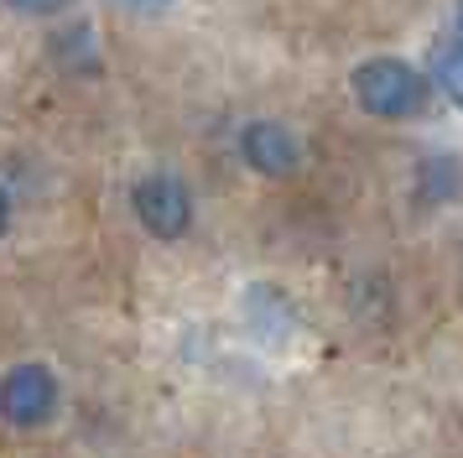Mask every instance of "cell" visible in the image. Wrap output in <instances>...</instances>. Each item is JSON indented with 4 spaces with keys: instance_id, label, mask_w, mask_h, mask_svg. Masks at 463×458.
<instances>
[{
    "instance_id": "cell-1",
    "label": "cell",
    "mask_w": 463,
    "mask_h": 458,
    "mask_svg": "<svg viewBox=\"0 0 463 458\" xmlns=\"http://www.w3.org/2000/svg\"><path fill=\"white\" fill-rule=\"evenodd\" d=\"M354 100L375 120H411L427 104V73L406 58H370L354 68Z\"/></svg>"
},
{
    "instance_id": "cell-2",
    "label": "cell",
    "mask_w": 463,
    "mask_h": 458,
    "mask_svg": "<svg viewBox=\"0 0 463 458\" xmlns=\"http://www.w3.org/2000/svg\"><path fill=\"white\" fill-rule=\"evenodd\" d=\"M130 208L136 219L156 234V240H183L193 229V193L172 172H151L130 187Z\"/></svg>"
},
{
    "instance_id": "cell-3",
    "label": "cell",
    "mask_w": 463,
    "mask_h": 458,
    "mask_svg": "<svg viewBox=\"0 0 463 458\" xmlns=\"http://www.w3.org/2000/svg\"><path fill=\"white\" fill-rule=\"evenodd\" d=\"M58 406V375L47 365H16L0 380V416L16 427H43Z\"/></svg>"
},
{
    "instance_id": "cell-4",
    "label": "cell",
    "mask_w": 463,
    "mask_h": 458,
    "mask_svg": "<svg viewBox=\"0 0 463 458\" xmlns=\"http://www.w3.org/2000/svg\"><path fill=\"white\" fill-rule=\"evenodd\" d=\"M240 157H245L255 172H266V177H287V172H297V162H302V141L276 120H250L240 130Z\"/></svg>"
},
{
    "instance_id": "cell-5",
    "label": "cell",
    "mask_w": 463,
    "mask_h": 458,
    "mask_svg": "<svg viewBox=\"0 0 463 458\" xmlns=\"http://www.w3.org/2000/svg\"><path fill=\"white\" fill-rule=\"evenodd\" d=\"M427 79L438 83L453 104H463V47L453 37H442L438 47H432V58H427Z\"/></svg>"
},
{
    "instance_id": "cell-6",
    "label": "cell",
    "mask_w": 463,
    "mask_h": 458,
    "mask_svg": "<svg viewBox=\"0 0 463 458\" xmlns=\"http://www.w3.org/2000/svg\"><path fill=\"white\" fill-rule=\"evenodd\" d=\"M463 187V167L453 157H432V162L421 167V198L427 204H442V198H453Z\"/></svg>"
},
{
    "instance_id": "cell-7",
    "label": "cell",
    "mask_w": 463,
    "mask_h": 458,
    "mask_svg": "<svg viewBox=\"0 0 463 458\" xmlns=\"http://www.w3.org/2000/svg\"><path fill=\"white\" fill-rule=\"evenodd\" d=\"M115 11H130V16H167L177 0H109Z\"/></svg>"
},
{
    "instance_id": "cell-8",
    "label": "cell",
    "mask_w": 463,
    "mask_h": 458,
    "mask_svg": "<svg viewBox=\"0 0 463 458\" xmlns=\"http://www.w3.org/2000/svg\"><path fill=\"white\" fill-rule=\"evenodd\" d=\"M11 11H22V16H58L68 0H5Z\"/></svg>"
},
{
    "instance_id": "cell-9",
    "label": "cell",
    "mask_w": 463,
    "mask_h": 458,
    "mask_svg": "<svg viewBox=\"0 0 463 458\" xmlns=\"http://www.w3.org/2000/svg\"><path fill=\"white\" fill-rule=\"evenodd\" d=\"M448 37H453V42H458V47H463V0H458V5H453V32H448Z\"/></svg>"
},
{
    "instance_id": "cell-10",
    "label": "cell",
    "mask_w": 463,
    "mask_h": 458,
    "mask_svg": "<svg viewBox=\"0 0 463 458\" xmlns=\"http://www.w3.org/2000/svg\"><path fill=\"white\" fill-rule=\"evenodd\" d=\"M5 224H11V198L0 193V234H5Z\"/></svg>"
}]
</instances>
